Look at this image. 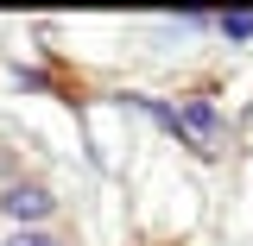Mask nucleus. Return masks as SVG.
Returning a JSON list of instances; mask_svg holds the SVG:
<instances>
[{
    "label": "nucleus",
    "mask_w": 253,
    "mask_h": 246,
    "mask_svg": "<svg viewBox=\"0 0 253 246\" xmlns=\"http://www.w3.org/2000/svg\"><path fill=\"white\" fill-rule=\"evenodd\" d=\"M0 209H6L13 221H26V227H32V221H44L51 209H57V196H51L44 183H19V189H6V196H0Z\"/></svg>",
    "instance_id": "1"
},
{
    "label": "nucleus",
    "mask_w": 253,
    "mask_h": 246,
    "mask_svg": "<svg viewBox=\"0 0 253 246\" xmlns=\"http://www.w3.org/2000/svg\"><path fill=\"white\" fill-rule=\"evenodd\" d=\"M177 126H184L190 139L203 145V152H215V139H221V126H215V114L203 107V101H190V107H177Z\"/></svg>",
    "instance_id": "2"
},
{
    "label": "nucleus",
    "mask_w": 253,
    "mask_h": 246,
    "mask_svg": "<svg viewBox=\"0 0 253 246\" xmlns=\"http://www.w3.org/2000/svg\"><path fill=\"white\" fill-rule=\"evenodd\" d=\"M221 38L247 44V38H253V13H228V19H221Z\"/></svg>",
    "instance_id": "3"
},
{
    "label": "nucleus",
    "mask_w": 253,
    "mask_h": 246,
    "mask_svg": "<svg viewBox=\"0 0 253 246\" xmlns=\"http://www.w3.org/2000/svg\"><path fill=\"white\" fill-rule=\"evenodd\" d=\"M6 246H63V240H57V234H44V227H19Z\"/></svg>",
    "instance_id": "4"
}]
</instances>
